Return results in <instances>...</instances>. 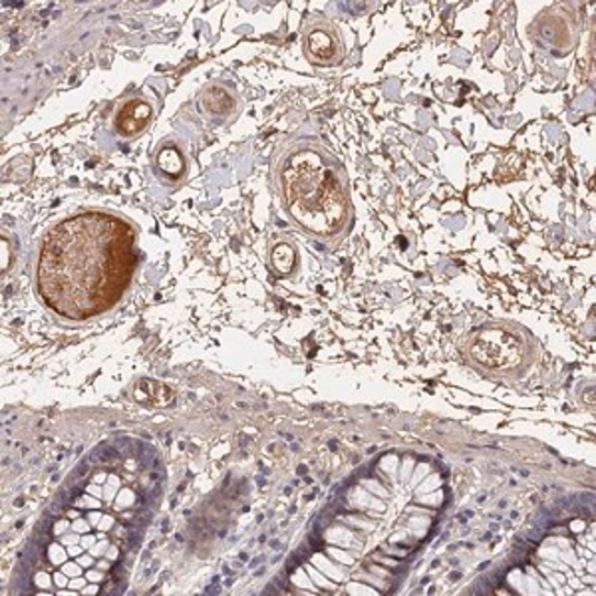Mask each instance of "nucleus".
I'll return each instance as SVG.
<instances>
[{
    "label": "nucleus",
    "mask_w": 596,
    "mask_h": 596,
    "mask_svg": "<svg viewBox=\"0 0 596 596\" xmlns=\"http://www.w3.org/2000/svg\"><path fill=\"white\" fill-rule=\"evenodd\" d=\"M154 103L144 93H130L115 106L113 128L122 137H137L154 120Z\"/></svg>",
    "instance_id": "nucleus-5"
},
{
    "label": "nucleus",
    "mask_w": 596,
    "mask_h": 596,
    "mask_svg": "<svg viewBox=\"0 0 596 596\" xmlns=\"http://www.w3.org/2000/svg\"><path fill=\"white\" fill-rule=\"evenodd\" d=\"M302 51L310 64L322 68L340 66L346 56L339 26L322 14L309 16L302 24Z\"/></svg>",
    "instance_id": "nucleus-3"
},
{
    "label": "nucleus",
    "mask_w": 596,
    "mask_h": 596,
    "mask_svg": "<svg viewBox=\"0 0 596 596\" xmlns=\"http://www.w3.org/2000/svg\"><path fill=\"white\" fill-rule=\"evenodd\" d=\"M521 340L509 330H482L472 344L473 361L485 368H511L521 361Z\"/></svg>",
    "instance_id": "nucleus-4"
},
{
    "label": "nucleus",
    "mask_w": 596,
    "mask_h": 596,
    "mask_svg": "<svg viewBox=\"0 0 596 596\" xmlns=\"http://www.w3.org/2000/svg\"><path fill=\"white\" fill-rule=\"evenodd\" d=\"M271 265L277 271L278 275H290L295 271L297 265V253L290 245H277L273 249V255H271Z\"/></svg>",
    "instance_id": "nucleus-8"
},
{
    "label": "nucleus",
    "mask_w": 596,
    "mask_h": 596,
    "mask_svg": "<svg viewBox=\"0 0 596 596\" xmlns=\"http://www.w3.org/2000/svg\"><path fill=\"white\" fill-rule=\"evenodd\" d=\"M275 179L290 217L310 235L332 239L350 221L349 181L336 157L314 137L280 147Z\"/></svg>",
    "instance_id": "nucleus-2"
},
{
    "label": "nucleus",
    "mask_w": 596,
    "mask_h": 596,
    "mask_svg": "<svg viewBox=\"0 0 596 596\" xmlns=\"http://www.w3.org/2000/svg\"><path fill=\"white\" fill-rule=\"evenodd\" d=\"M155 164H157L159 174L165 175L172 181H177L186 175V157H184L181 147L174 142H165L159 145V150L155 154Z\"/></svg>",
    "instance_id": "nucleus-7"
},
{
    "label": "nucleus",
    "mask_w": 596,
    "mask_h": 596,
    "mask_svg": "<svg viewBox=\"0 0 596 596\" xmlns=\"http://www.w3.org/2000/svg\"><path fill=\"white\" fill-rule=\"evenodd\" d=\"M199 112L206 115L207 120L223 124L233 120L241 112V98L239 93L223 82L207 84L206 88L197 96Z\"/></svg>",
    "instance_id": "nucleus-6"
},
{
    "label": "nucleus",
    "mask_w": 596,
    "mask_h": 596,
    "mask_svg": "<svg viewBox=\"0 0 596 596\" xmlns=\"http://www.w3.org/2000/svg\"><path fill=\"white\" fill-rule=\"evenodd\" d=\"M134 265V231L128 223L108 213H84L44 239L38 290L64 317L90 319L120 300Z\"/></svg>",
    "instance_id": "nucleus-1"
}]
</instances>
